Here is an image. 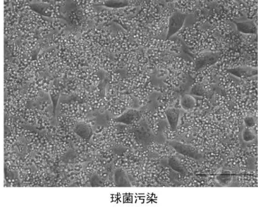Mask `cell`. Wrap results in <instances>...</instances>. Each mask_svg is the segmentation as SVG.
<instances>
[{
	"label": "cell",
	"mask_w": 258,
	"mask_h": 208,
	"mask_svg": "<svg viewBox=\"0 0 258 208\" xmlns=\"http://www.w3.org/2000/svg\"><path fill=\"white\" fill-rule=\"evenodd\" d=\"M205 30L193 23L191 26H183L174 36L180 39L194 55L208 49Z\"/></svg>",
	"instance_id": "6da1fadb"
},
{
	"label": "cell",
	"mask_w": 258,
	"mask_h": 208,
	"mask_svg": "<svg viewBox=\"0 0 258 208\" xmlns=\"http://www.w3.org/2000/svg\"><path fill=\"white\" fill-rule=\"evenodd\" d=\"M90 113L84 102L75 98L60 103L59 114L72 119L77 123L84 122Z\"/></svg>",
	"instance_id": "7a4b0ae2"
},
{
	"label": "cell",
	"mask_w": 258,
	"mask_h": 208,
	"mask_svg": "<svg viewBox=\"0 0 258 208\" xmlns=\"http://www.w3.org/2000/svg\"><path fill=\"white\" fill-rule=\"evenodd\" d=\"M112 34L113 32L110 29L93 25L84 30L80 36L84 41H90L107 51Z\"/></svg>",
	"instance_id": "3957f363"
},
{
	"label": "cell",
	"mask_w": 258,
	"mask_h": 208,
	"mask_svg": "<svg viewBox=\"0 0 258 208\" xmlns=\"http://www.w3.org/2000/svg\"><path fill=\"white\" fill-rule=\"evenodd\" d=\"M134 43L130 34L124 30L117 29L113 33L107 51L115 55L121 50L132 49Z\"/></svg>",
	"instance_id": "277c9868"
},
{
	"label": "cell",
	"mask_w": 258,
	"mask_h": 208,
	"mask_svg": "<svg viewBox=\"0 0 258 208\" xmlns=\"http://www.w3.org/2000/svg\"><path fill=\"white\" fill-rule=\"evenodd\" d=\"M166 143L171 146L177 153L195 161H201L203 155L196 147L189 144L176 140H167Z\"/></svg>",
	"instance_id": "5b68a950"
},
{
	"label": "cell",
	"mask_w": 258,
	"mask_h": 208,
	"mask_svg": "<svg viewBox=\"0 0 258 208\" xmlns=\"http://www.w3.org/2000/svg\"><path fill=\"white\" fill-rule=\"evenodd\" d=\"M170 66L178 72L182 73L187 76L194 78L195 74V68L192 60L186 59L179 55L174 56L169 62Z\"/></svg>",
	"instance_id": "8992f818"
},
{
	"label": "cell",
	"mask_w": 258,
	"mask_h": 208,
	"mask_svg": "<svg viewBox=\"0 0 258 208\" xmlns=\"http://www.w3.org/2000/svg\"><path fill=\"white\" fill-rule=\"evenodd\" d=\"M220 53L208 51H203L194 55V62L196 73L206 67L214 65L218 61Z\"/></svg>",
	"instance_id": "52a82bcc"
},
{
	"label": "cell",
	"mask_w": 258,
	"mask_h": 208,
	"mask_svg": "<svg viewBox=\"0 0 258 208\" xmlns=\"http://www.w3.org/2000/svg\"><path fill=\"white\" fill-rule=\"evenodd\" d=\"M102 89L100 85L92 87L89 91L84 102L88 107L90 113L103 108L104 100Z\"/></svg>",
	"instance_id": "ba28073f"
},
{
	"label": "cell",
	"mask_w": 258,
	"mask_h": 208,
	"mask_svg": "<svg viewBox=\"0 0 258 208\" xmlns=\"http://www.w3.org/2000/svg\"><path fill=\"white\" fill-rule=\"evenodd\" d=\"M187 15L176 10L172 13L169 18L168 31L166 39H168L175 35L184 26Z\"/></svg>",
	"instance_id": "9c48e42d"
},
{
	"label": "cell",
	"mask_w": 258,
	"mask_h": 208,
	"mask_svg": "<svg viewBox=\"0 0 258 208\" xmlns=\"http://www.w3.org/2000/svg\"><path fill=\"white\" fill-rule=\"evenodd\" d=\"M218 78L214 65L197 71L192 78V83L202 82L213 85L217 83Z\"/></svg>",
	"instance_id": "30bf717a"
},
{
	"label": "cell",
	"mask_w": 258,
	"mask_h": 208,
	"mask_svg": "<svg viewBox=\"0 0 258 208\" xmlns=\"http://www.w3.org/2000/svg\"><path fill=\"white\" fill-rule=\"evenodd\" d=\"M139 50H123L114 55L112 60L116 70L125 68L128 65L134 62Z\"/></svg>",
	"instance_id": "8fae6325"
},
{
	"label": "cell",
	"mask_w": 258,
	"mask_h": 208,
	"mask_svg": "<svg viewBox=\"0 0 258 208\" xmlns=\"http://www.w3.org/2000/svg\"><path fill=\"white\" fill-rule=\"evenodd\" d=\"M60 95L64 96H72L79 84L74 78H61L56 80Z\"/></svg>",
	"instance_id": "7c38bea8"
},
{
	"label": "cell",
	"mask_w": 258,
	"mask_h": 208,
	"mask_svg": "<svg viewBox=\"0 0 258 208\" xmlns=\"http://www.w3.org/2000/svg\"><path fill=\"white\" fill-rule=\"evenodd\" d=\"M107 79V86L105 93L113 94L119 92L123 77L117 70L105 74Z\"/></svg>",
	"instance_id": "4fadbf2b"
},
{
	"label": "cell",
	"mask_w": 258,
	"mask_h": 208,
	"mask_svg": "<svg viewBox=\"0 0 258 208\" xmlns=\"http://www.w3.org/2000/svg\"><path fill=\"white\" fill-rule=\"evenodd\" d=\"M116 121L126 125L139 122L141 120V113L139 109H130L117 118H114Z\"/></svg>",
	"instance_id": "5bb4252c"
},
{
	"label": "cell",
	"mask_w": 258,
	"mask_h": 208,
	"mask_svg": "<svg viewBox=\"0 0 258 208\" xmlns=\"http://www.w3.org/2000/svg\"><path fill=\"white\" fill-rule=\"evenodd\" d=\"M226 71L233 76L243 79L257 76V69L246 66H240L226 70Z\"/></svg>",
	"instance_id": "9a60e30c"
},
{
	"label": "cell",
	"mask_w": 258,
	"mask_h": 208,
	"mask_svg": "<svg viewBox=\"0 0 258 208\" xmlns=\"http://www.w3.org/2000/svg\"><path fill=\"white\" fill-rule=\"evenodd\" d=\"M237 32L245 34H257V27L253 20L233 21Z\"/></svg>",
	"instance_id": "2e32d148"
},
{
	"label": "cell",
	"mask_w": 258,
	"mask_h": 208,
	"mask_svg": "<svg viewBox=\"0 0 258 208\" xmlns=\"http://www.w3.org/2000/svg\"><path fill=\"white\" fill-rule=\"evenodd\" d=\"M165 116L170 129L177 131L180 118V110L173 107H168L165 111Z\"/></svg>",
	"instance_id": "e0dca14e"
},
{
	"label": "cell",
	"mask_w": 258,
	"mask_h": 208,
	"mask_svg": "<svg viewBox=\"0 0 258 208\" xmlns=\"http://www.w3.org/2000/svg\"><path fill=\"white\" fill-rule=\"evenodd\" d=\"M174 8L181 13L193 14L198 8V1H174Z\"/></svg>",
	"instance_id": "ac0fdd59"
},
{
	"label": "cell",
	"mask_w": 258,
	"mask_h": 208,
	"mask_svg": "<svg viewBox=\"0 0 258 208\" xmlns=\"http://www.w3.org/2000/svg\"><path fill=\"white\" fill-rule=\"evenodd\" d=\"M114 17L108 8L97 10L96 15L93 20V25L99 26L102 24L111 23Z\"/></svg>",
	"instance_id": "d6986e66"
},
{
	"label": "cell",
	"mask_w": 258,
	"mask_h": 208,
	"mask_svg": "<svg viewBox=\"0 0 258 208\" xmlns=\"http://www.w3.org/2000/svg\"><path fill=\"white\" fill-rule=\"evenodd\" d=\"M93 127L84 122H78L73 129L76 135L80 138L90 140L94 130Z\"/></svg>",
	"instance_id": "ffe728a7"
},
{
	"label": "cell",
	"mask_w": 258,
	"mask_h": 208,
	"mask_svg": "<svg viewBox=\"0 0 258 208\" xmlns=\"http://www.w3.org/2000/svg\"><path fill=\"white\" fill-rule=\"evenodd\" d=\"M179 104L181 109L186 112H190L196 107V100L194 96L188 93H184L180 96Z\"/></svg>",
	"instance_id": "44dd1931"
},
{
	"label": "cell",
	"mask_w": 258,
	"mask_h": 208,
	"mask_svg": "<svg viewBox=\"0 0 258 208\" xmlns=\"http://www.w3.org/2000/svg\"><path fill=\"white\" fill-rule=\"evenodd\" d=\"M167 165L174 171L183 175L187 173L185 168L182 164L180 159L176 155H171L168 158Z\"/></svg>",
	"instance_id": "7402d4cb"
},
{
	"label": "cell",
	"mask_w": 258,
	"mask_h": 208,
	"mask_svg": "<svg viewBox=\"0 0 258 208\" xmlns=\"http://www.w3.org/2000/svg\"><path fill=\"white\" fill-rule=\"evenodd\" d=\"M57 122L60 126L73 131L77 123L72 119L60 114L57 117Z\"/></svg>",
	"instance_id": "603a6c76"
},
{
	"label": "cell",
	"mask_w": 258,
	"mask_h": 208,
	"mask_svg": "<svg viewBox=\"0 0 258 208\" xmlns=\"http://www.w3.org/2000/svg\"><path fill=\"white\" fill-rule=\"evenodd\" d=\"M191 84L188 94L195 97H203L207 95L204 84L203 83L196 82L192 83Z\"/></svg>",
	"instance_id": "cb8c5ba5"
},
{
	"label": "cell",
	"mask_w": 258,
	"mask_h": 208,
	"mask_svg": "<svg viewBox=\"0 0 258 208\" xmlns=\"http://www.w3.org/2000/svg\"><path fill=\"white\" fill-rule=\"evenodd\" d=\"M92 87L85 85L79 84L72 96L75 99L84 101Z\"/></svg>",
	"instance_id": "d4e9b609"
},
{
	"label": "cell",
	"mask_w": 258,
	"mask_h": 208,
	"mask_svg": "<svg viewBox=\"0 0 258 208\" xmlns=\"http://www.w3.org/2000/svg\"><path fill=\"white\" fill-rule=\"evenodd\" d=\"M255 133L251 129L244 126L240 132V137L243 142L246 143L253 142L256 138Z\"/></svg>",
	"instance_id": "484cf974"
},
{
	"label": "cell",
	"mask_w": 258,
	"mask_h": 208,
	"mask_svg": "<svg viewBox=\"0 0 258 208\" xmlns=\"http://www.w3.org/2000/svg\"><path fill=\"white\" fill-rule=\"evenodd\" d=\"M232 177L229 171H225L217 175L215 179L221 185L226 186L231 182Z\"/></svg>",
	"instance_id": "4316f807"
},
{
	"label": "cell",
	"mask_w": 258,
	"mask_h": 208,
	"mask_svg": "<svg viewBox=\"0 0 258 208\" xmlns=\"http://www.w3.org/2000/svg\"><path fill=\"white\" fill-rule=\"evenodd\" d=\"M243 123L245 127L249 128H253L256 125V121L254 117L246 116L243 119Z\"/></svg>",
	"instance_id": "83f0119b"
}]
</instances>
